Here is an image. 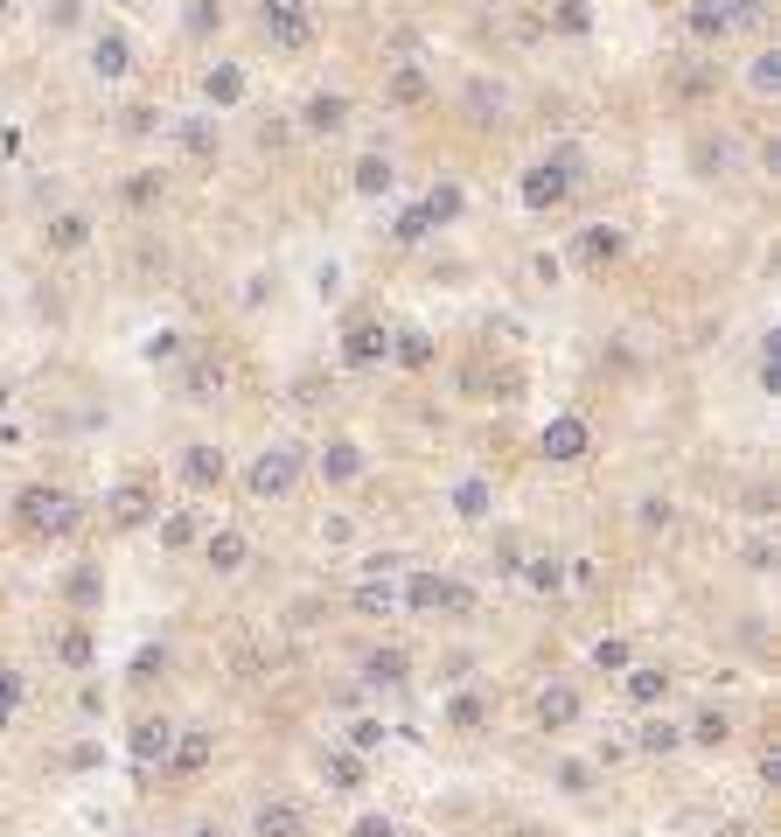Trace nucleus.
I'll return each mask as SVG.
<instances>
[{
    "label": "nucleus",
    "instance_id": "obj_24",
    "mask_svg": "<svg viewBox=\"0 0 781 837\" xmlns=\"http://www.w3.org/2000/svg\"><path fill=\"white\" fill-rule=\"evenodd\" d=\"M202 559H210V572H238L251 559V544H245V531H217V538H202Z\"/></svg>",
    "mask_w": 781,
    "mask_h": 837
},
{
    "label": "nucleus",
    "instance_id": "obj_32",
    "mask_svg": "<svg viewBox=\"0 0 781 837\" xmlns=\"http://www.w3.org/2000/svg\"><path fill=\"white\" fill-rule=\"evenodd\" d=\"M676 747H684V726H670V719H649V726H642V754H656V761H670Z\"/></svg>",
    "mask_w": 781,
    "mask_h": 837
},
{
    "label": "nucleus",
    "instance_id": "obj_5",
    "mask_svg": "<svg viewBox=\"0 0 781 837\" xmlns=\"http://www.w3.org/2000/svg\"><path fill=\"white\" fill-rule=\"evenodd\" d=\"M258 29L279 49H307L315 42V14H307V0H258Z\"/></svg>",
    "mask_w": 781,
    "mask_h": 837
},
{
    "label": "nucleus",
    "instance_id": "obj_27",
    "mask_svg": "<svg viewBox=\"0 0 781 837\" xmlns=\"http://www.w3.org/2000/svg\"><path fill=\"white\" fill-rule=\"evenodd\" d=\"M663 698H670V670L663 663H642L629 677V705H663Z\"/></svg>",
    "mask_w": 781,
    "mask_h": 837
},
{
    "label": "nucleus",
    "instance_id": "obj_40",
    "mask_svg": "<svg viewBox=\"0 0 781 837\" xmlns=\"http://www.w3.org/2000/svg\"><path fill=\"white\" fill-rule=\"evenodd\" d=\"M629 657H635L629 636H601L593 642V670H629Z\"/></svg>",
    "mask_w": 781,
    "mask_h": 837
},
{
    "label": "nucleus",
    "instance_id": "obj_38",
    "mask_svg": "<svg viewBox=\"0 0 781 837\" xmlns=\"http://www.w3.org/2000/svg\"><path fill=\"white\" fill-rule=\"evenodd\" d=\"M154 531H161L168 552H189L196 544V516H154Z\"/></svg>",
    "mask_w": 781,
    "mask_h": 837
},
{
    "label": "nucleus",
    "instance_id": "obj_29",
    "mask_svg": "<svg viewBox=\"0 0 781 837\" xmlns=\"http://www.w3.org/2000/svg\"><path fill=\"white\" fill-rule=\"evenodd\" d=\"M419 217H426L433 230H439V224H454V217H461V189H454V181H439V189H426V196H419Z\"/></svg>",
    "mask_w": 781,
    "mask_h": 837
},
{
    "label": "nucleus",
    "instance_id": "obj_35",
    "mask_svg": "<svg viewBox=\"0 0 781 837\" xmlns=\"http://www.w3.org/2000/svg\"><path fill=\"white\" fill-rule=\"evenodd\" d=\"M57 657H63L70 670H91V663H98V642H91V628H70V636L57 642Z\"/></svg>",
    "mask_w": 781,
    "mask_h": 837
},
{
    "label": "nucleus",
    "instance_id": "obj_3",
    "mask_svg": "<svg viewBox=\"0 0 781 837\" xmlns=\"http://www.w3.org/2000/svg\"><path fill=\"white\" fill-rule=\"evenodd\" d=\"M467 600L475 593H467L454 572H412V580L398 587V608H419V614H461Z\"/></svg>",
    "mask_w": 781,
    "mask_h": 837
},
{
    "label": "nucleus",
    "instance_id": "obj_8",
    "mask_svg": "<svg viewBox=\"0 0 781 837\" xmlns=\"http://www.w3.org/2000/svg\"><path fill=\"white\" fill-rule=\"evenodd\" d=\"M586 447H593V433H586V418H552L544 426V440H537V454L544 461H558V467H572V461H586Z\"/></svg>",
    "mask_w": 781,
    "mask_h": 837
},
{
    "label": "nucleus",
    "instance_id": "obj_50",
    "mask_svg": "<svg viewBox=\"0 0 781 837\" xmlns=\"http://www.w3.org/2000/svg\"><path fill=\"white\" fill-rule=\"evenodd\" d=\"M558 789L580 796V789H586V768H580V761H565V768H558Z\"/></svg>",
    "mask_w": 781,
    "mask_h": 837
},
{
    "label": "nucleus",
    "instance_id": "obj_1",
    "mask_svg": "<svg viewBox=\"0 0 781 837\" xmlns=\"http://www.w3.org/2000/svg\"><path fill=\"white\" fill-rule=\"evenodd\" d=\"M14 523H21L29 538H70L77 523H85V503H77L70 489H42V482H36V489L14 495Z\"/></svg>",
    "mask_w": 781,
    "mask_h": 837
},
{
    "label": "nucleus",
    "instance_id": "obj_21",
    "mask_svg": "<svg viewBox=\"0 0 781 837\" xmlns=\"http://www.w3.org/2000/svg\"><path fill=\"white\" fill-rule=\"evenodd\" d=\"M390 363H398V371H433V335L426 328H398L390 335Z\"/></svg>",
    "mask_w": 781,
    "mask_h": 837
},
{
    "label": "nucleus",
    "instance_id": "obj_36",
    "mask_svg": "<svg viewBox=\"0 0 781 837\" xmlns=\"http://www.w3.org/2000/svg\"><path fill=\"white\" fill-rule=\"evenodd\" d=\"M691 740H698V747H725V740H733V719H725V712H712V705H705V712L691 719Z\"/></svg>",
    "mask_w": 781,
    "mask_h": 837
},
{
    "label": "nucleus",
    "instance_id": "obj_18",
    "mask_svg": "<svg viewBox=\"0 0 781 837\" xmlns=\"http://www.w3.org/2000/svg\"><path fill=\"white\" fill-rule=\"evenodd\" d=\"M91 70L106 77V85H119V77L134 70V49H126V36H112V29L98 36V42H91Z\"/></svg>",
    "mask_w": 781,
    "mask_h": 837
},
{
    "label": "nucleus",
    "instance_id": "obj_44",
    "mask_svg": "<svg viewBox=\"0 0 781 837\" xmlns=\"http://www.w3.org/2000/svg\"><path fill=\"white\" fill-rule=\"evenodd\" d=\"M14 705H21V670H8V663H0V726L14 719Z\"/></svg>",
    "mask_w": 781,
    "mask_h": 837
},
{
    "label": "nucleus",
    "instance_id": "obj_53",
    "mask_svg": "<svg viewBox=\"0 0 781 837\" xmlns=\"http://www.w3.org/2000/svg\"><path fill=\"white\" fill-rule=\"evenodd\" d=\"M0 14H8V0H0Z\"/></svg>",
    "mask_w": 781,
    "mask_h": 837
},
{
    "label": "nucleus",
    "instance_id": "obj_31",
    "mask_svg": "<svg viewBox=\"0 0 781 837\" xmlns=\"http://www.w3.org/2000/svg\"><path fill=\"white\" fill-rule=\"evenodd\" d=\"M747 91H761V98L781 91V49H761V57L747 63Z\"/></svg>",
    "mask_w": 781,
    "mask_h": 837
},
{
    "label": "nucleus",
    "instance_id": "obj_48",
    "mask_svg": "<svg viewBox=\"0 0 781 837\" xmlns=\"http://www.w3.org/2000/svg\"><path fill=\"white\" fill-rule=\"evenodd\" d=\"M349 837H398V824H390V817H356Z\"/></svg>",
    "mask_w": 781,
    "mask_h": 837
},
{
    "label": "nucleus",
    "instance_id": "obj_19",
    "mask_svg": "<svg viewBox=\"0 0 781 837\" xmlns=\"http://www.w3.org/2000/svg\"><path fill=\"white\" fill-rule=\"evenodd\" d=\"M349 181H356V196H363V203H384V196H390V181H398V175H390V161H384V154L370 147V154H363V161H356V175H349Z\"/></svg>",
    "mask_w": 781,
    "mask_h": 837
},
{
    "label": "nucleus",
    "instance_id": "obj_49",
    "mask_svg": "<svg viewBox=\"0 0 781 837\" xmlns=\"http://www.w3.org/2000/svg\"><path fill=\"white\" fill-rule=\"evenodd\" d=\"M322 538H328V544H349L356 523H349V516H322Z\"/></svg>",
    "mask_w": 781,
    "mask_h": 837
},
{
    "label": "nucleus",
    "instance_id": "obj_4",
    "mask_svg": "<svg viewBox=\"0 0 781 837\" xmlns=\"http://www.w3.org/2000/svg\"><path fill=\"white\" fill-rule=\"evenodd\" d=\"M572 189H580V161H572V154L537 161L524 175V209H558V203H572Z\"/></svg>",
    "mask_w": 781,
    "mask_h": 837
},
{
    "label": "nucleus",
    "instance_id": "obj_7",
    "mask_svg": "<svg viewBox=\"0 0 781 837\" xmlns=\"http://www.w3.org/2000/svg\"><path fill=\"white\" fill-rule=\"evenodd\" d=\"M154 516H161V503H154L147 482H119V489L106 495V523H112V531H147Z\"/></svg>",
    "mask_w": 781,
    "mask_h": 837
},
{
    "label": "nucleus",
    "instance_id": "obj_22",
    "mask_svg": "<svg viewBox=\"0 0 781 837\" xmlns=\"http://www.w3.org/2000/svg\"><path fill=\"white\" fill-rule=\"evenodd\" d=\"M363 677H370V685H384V691H405L412 663H405V649H370V657H363Z\"/></svg>",
    "mask_w": 781,
    "mask_h": 837
},
{
    "label": "nucleus",
    "instance_id": "obj_52",
    "mask_svg": "<svg viewBox=\"0 0 781 837\" xmlns=\"http://www.w3.org/2000/svg\"><path fill=\"white\" fill-rule=\"evenodd\" d=\"M0 412H8V384H0Z\"/></svg>",
    "mask_w": 781,
    "mask_h": 837
},
{
    "label": "nucleus",
    "instance_id": "obj_23",
    "mask_svg": "<svg viewBox=\"0 0 781 837\" xmlns=\"http://www.w3.org/2000/svg\"><path fill=\"white\" fill-rule=\"evenodd\" d=\"M168 747H175V726L168 719H140L134 726V761L154 768V761H168Z\"/></svg>",
    "mask_w": 781,
    "mask_h": 837
},
{
    "label": "nucleus",
    "instance_id": "obj_41",
    "mask_svg": "<svg viewBox=\"0 0 781 837\" xmlns=\"http://www.w3.org/2000/svg\"><path fill=\"white\" fill-rule=\"evenodd\" d=\"M426 230H433V224L419 217V203H412V209H405V217H398V224H390V245H405V252H412V245H419V238H426Z\"/></svg>",
    "mask_w": 781,
    "mask_h": 837
},
{
    "label": "nucleus",
    "instance_id": "obj_2",
    "mask_svg": "<svg viewBox=\"0 0 781 837\" xmlns=\"http://www.w3.org/2000/svg\"><path fill=\"white\" fill-rule=\"evenodd\" d=\"M300 467H307V454L294 447V440H279V447H266V454L245 467V489L258 495V503H279V495L300 482Z\"/></svg>",
    "mask_w": 781,
    "mask_h": 837
},
{
    "label": "nucleus",
    "instance_id": "obj_51",
    "mask_svg": "<svg viewBox=\"0 0 781 837\" xmlns=\"http://www.w3.org/2000/svg\"><path fill=\"white\" fill-rule=\"evenodd\" d=\"M196 837H224V830H217V824H202V830H196Z\"/></svg>",
    "mask_w": 781,
    "mask_h": 837
},
{
    "label": "nucleus",
    "instance_id": "obj_11",
    "mask_svg": "<svg viewBox=\"0 0 781 837\" xmlns=\"http://www.w3.org/2000/svg\"><path fill=\"white\" fill-rule=\"evenodd\" d=\"M315 467H322V482L349 489V482H363V467H370V461H363V447H356V440H328V447L315 454Z\"/></svg>",
    "mask_w": 781,
    "mask_h": 837
},
{
    "label": "nucleus",
    "instance_id": "obj_12",
    "mask_svg": "<svg viewBox=\"0 0 781 837\" xmlns=\"http://www.w3.org/2000/svg\"><path fill=\"white\" fill-rule=\"evenodd\" d=\"M42 245L57 252V258H77L91 245V217L85 209H57V217H49V230H42Z\"/></svg>",
    "mask_w": 781,
    "mask_h": 837
},
{
    "label": "nucleus",
    "instance_id": "obj_26",
    "mask_svg": "<svg viewBox=\"0 0 781 837\" xmlns=\"http://www.w3.org/2000/svg\"><path fill=\"white\" fill-rule=\"evenodd\" d=\"M202 98H210V105H238L245 98V70L238 63H210V70H202Z\"/></svg>",
    "mask_w": 781,
    "mask_h": 837
},
{
    "label": "nucleus",
    "instance_id": "obj_16",
    "mask_svg": "<svg viewBox=\"0 0 781 837\" xmlns=\"http://www.w3.org/2000/svg\"><path fill=\"white\" fill-rule=\"evenodd\" d=\"M210 754H217V740H210V732H175V747H168V768H175V775H202V768H210Z\"/></svg>",
    "mask_w": 781,
    "mask_h": 837
},
{
    "label": "nucleus",
    "instance_id": "obj_25",
    "mask_svg": "<svg viewBox=\"0 0 781 837\" xmlns=\"http://www.w3.org/2000/svg\"><path fill=\"white\" fill-rule=\"evenodd\" d=\"M684 29L698 42H719V36H733V14H725V0H698V8L684 14Z\"/></svg>",
    "mask_w": 781,
    "mask_h": 837
},
{
    "label": "nucleus",
    "instance_id": "obj_33",
    "mask_svg": "<svg viewBox=\"0 0 781 837\" xmlns=\"http://www.w3.org/2000/svg\"><path fill=\"white\" fill-rule=\"evenodd\" d=\"M181 29L189 36H217L224 29V0H189V8H181Z\"/></svg>",
    "mask_w": 781,
    "mask_h": 837
},
{
    "label": "nucleus",
    "instance_id": "obj_34",
    "mask_svg": "<svg viewBox=\"0 0 781 837\" xmlns=\"http://www.w3.org/2000/svg\"><path fill=\"white\" fill-rule=\"evenodd\" d=\"M552 29H558V36H593V8H586V0H558V8H552Z\"/></svg>",
    "mask_w": 781,
    "mask_h": 837
},
{
    "label": "nucleus",
    "instance_id": "obj_6",
    "mask_svg": "<svg viewBox=\"0 0 781 837\" xmlns=\"http://www.w3.org/2000/svg\"><path fill=\"white\" fill-rule=\"evenodd\" d=\"M175 475H181V489L210 495V489H224V482H230V461H224V447H210V440H196V447H181Z\"/></svg>",
    "mask_w": 781,
    "mask_h": 837
},
{
    "label": "nucleus",
    "instance_id": "obj_30",
    "mask_svg": "<svg viewBox=\"0 0 781 837\" xmlns=\"http://www.w3.org/2000/svg\"><path fill=\"white\" fill-rule=\"evenodd\" d=\"M488 712H496V705H488L482 691H461V698L447 705V726H461V732H475V726H488Z\"/></svg>",
    "mask_w": 781,
    "mask_h": 837
},
{
    "label": "nucleus",
    "instance_id": "obj_46",
    "mask_svg": "<svg viewBox=\"0 0 781 837\" xmlns=\"http://www.w3.org/2000/svg\"><path fill=\"white\" fill-rule=\"evenodd\" d=\"M635 516H642V531H663V523H670L676 510L663 503V495H642V510H635Z\"/></svg>",
    "mask_w": 781,
    "mask_h": 837
},
{
    "label": "nucleus",
    "instance_id": "obj_45",
    "mask_svg": "<svg viewBox=\"0 0 781 837\" xmlns=\"http://www.w3.org/2000/svg\"><path fill=\"white\" fill-rule=\"evenodd\" d=\"M126 203H134V209L161 203V175H134V181H126Z\"/></svg>",
    "mask_w": 781,
    "mask_h": 837
},
{
    "label": "nucleus",
    "instance_id": "obj_42",
    "mask_svg": "<svg viewBox=\"0 0 781 837\" xmlns=\"http://www.w3.org/2000/svg\"><path fill=\"white\" fill-rule=\"evenodd\" d=\"M181 147H189L196 161H210V154H217V134H210V119H189V126H181Z\"/></svg>",
    "mask_w": 781,
    "mask_h": 837
},
{
    "label": "nucleus",
    "instance_id": "obj_9",
    "mask_svg": "<svg viewBox=\"0 0 781 837\" xmlns=\"http://www.w3.org/2000/svg\"><path fill=\"white\" fill-rule=\"evenodd\" d=\"M621 252H629V230H614V224H586L580 238H572V258H580V266H621Z\"/></svg>",
    "mask_w": 781,
    "mask_h": 837
},
{
    "label": "nucleus",
    "instance_id": "obj_14",
    "mask_svg": "<svg viewBox=\"0 0 781 837\" xmlns=\"http://www.w3.org/2000/svg\"><path fill=\"white\" fill-rule=\"evenodd\" d=\"M572 719H580V691H572V685H544L537 691V726L544 732H565Z\"/></svg>",
    "mask_w": 781,
    "mask_h": 837
},
{
    "label": "nucleus",
    "instance_id": "obj_43",
    "mask_svg": "<svg viewBox=\"0 0 781 837\" xmlns=\"http://www.w3.org/2000/svg\"><path fill=\"white\" fill-rule=\"evenodd\" d=\"M349 600H356L363 614H390V608H398V587H356Z\"/></svg>",
    "mask_w": 781,
    "mask_h": 837
},
{
    "label": "nucleus",
    "instance_id": "obj_17",
    "mask_svg": "<svg viewBox=\"0 0 781 837\" xmlns=\"http://www.w3.org/2000/svg\"><path fill=\"white\" fill-rule=\"evenodd\" d=\"M363 775H370V768H363L356 754H343V747H328V754H322V781H328L335 796H356V789H363Z\"/></svg>",
    "mask_w": 781,
    "mask_h": 837
},
{
    "label": "nucleus",
    "instance_id": "obj_20",
    "mask_svg": "<svg viewBox=\"0 0 781 837\" xmlns=\"http://www.w3.org/2000/svg\"><path fill=\"white\" fill-rule=\"evenodd\" d=\"M251 830H258V837H300V830H307V824H300V802H286V796H279V802H258Z\"/></svg>",
    "mask_w": 781,
    "mask_h": 837
},
{
    "label": "nucleus",
    "instance_id": "obj_15",
    "mask_svg": "<svg viewBox=\"0 0 781 837\" xmlns=\"http://www.w3.org/2000/svg\"><path fill=\"white\" fill-rule=\"evenodd\" d=\"M300 126H307V134H343V126H349V98L343 91H322V98H307V112H300Z\"/></svg>",
    "mask_w": 781,
    "mask_h": 837
},
{
    "label": "nucleus",
    "instance_id": "obj_28",
    "mask_svg": "<svg viewBox=\"0 0 781 837\" xmlns=\"http://www.w3.org/2000/svg\"><path fill=\"white\" fill-rule=\"evenodd\" d=\"M181 384H189V398H217V391H224V363L217 356H189Z\"/></svg>",
    "mask_w": 781,
    "mask_h": 837
},
{
    "label": "nucleus",
    "instance_id": "obj_37",
    "mask_svg": "<svg viewBox=\"0 0 781 837\" xmlns=\"http://www.w3.org/2000/svg\"><path fill=\"white\" fill-rule=\"evenodd\" d=\"M524 587H531V593H558V587H565V565H558V559H531V565H524Z\"/></svg>",
    "mask_w": 781,
    "mask_h": 837
},
{
    "label": "nucleus",
    "instance_id": "obj_47",
    "mask_svg": "<svg viewBox=\"0 0 781 837\" xmlns=\"http://www.w3.org/2000/svg\"><path fill=\"white\" fill-rule=\"evenodd\" d=\"M761 384H768V391L781 384V335H768V343H761Z\"/></svg>",
    "mask_w": 781,
    "mask_h": 837
},
{
    "label": "nucleus",
    "instance_id": "obj_39",
    "mask_svg": "<svg viewBox=\"0 0 781 837\" xmlns=\"http://www.w3.org/2000/svg\"><path fill=\"white\" fill-rule=\"evenodd\" d=\"M419 98H426V70H412V63L390 70V105H419Z\"/></svg>",
    "mask_w": 781,
    "mask_h": 837
},
{
    "label": "nucleus",
    "instance_id": "obj_10",
    "mask_svg": "<svg viewBox=\"0 0 781 837\" xmlns=\"http://www.w3.org/2000/svg\"><path fill=\"white\" fill-rule=\"evenodd\" d=\"M343 363H349V371H377V363H390V335H384V322H356V328L343 335Z\"/></svg>",
    "mask_w": 781,
    "mask_h": 837
},
{
    "label": "nucleus",
    "instance_id": "obj_13",
    "mask_svg": "<svg viewBox=\"0 0 781 837\" xmlns=\"http://www.w3.org/2000/svg\"><path fill=\"white\" fill-rule=\"evenodd\" d=\"M488 510H496V482H488V475H461L454 482V516L461 523H482Z\"/></svg>",
    "mask_w": 781,
    "mask_h": 837
}]
</instances>
